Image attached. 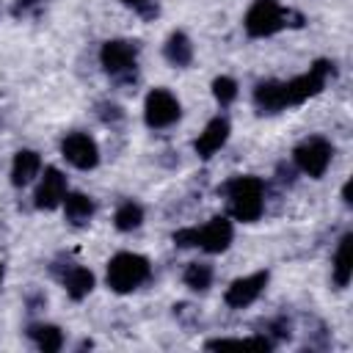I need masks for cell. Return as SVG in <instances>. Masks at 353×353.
Listing matches in <instances>:
<instances>
[{
	"label": "cell",
	"instance_id": "6da1fadb",
	"mask_svg": "<svg viewBox=\"0 0 353 353\" xmlns=\"http://www.w3.org/2000/svg\"><path fill=\"white\" fill-rule=\"evenodd\" d=\"M223 199H226V207H229V215L240 223H254L262 218L265 212V201H268V185L259 179V176H232L223 182L221 188Z\"/></svg>",
	"mask_w": 353,
	"mask_h": 353
},
{
	"label": "cell",
	"instance_id": "7a4b0ae2",
	"mask_svg": "<svg viewBox=\"0 0 353 353\" xmlns=\"http://www.w3.org/2000/svg\"><path fill=\"white\" fill-rule=\"evenodd\" d=\"M234 226L226 215H215L201 226H185L174 232V245L179 248H201L207 254H221L232 245Z\"/></svg>",
	"mask_w": 353,
	"mask_h": 353
},
{
	"label": "cell",
	"instance_id": "3957f363",
	"mask_svg": "<svg viewBox=\"0 0 353 353\" xmlns=\"http://www.w3.org/2000/svg\"><path fill=\"white\" fill-rule=\"evenodd\" d=\"M152 276V262L143 254L135 251H119L108 259V270H105V281L113 292L127 295L135 292L138 287H143Z\"/></svg>",
	"mask_w": 353,
	"mask_h": 353
},
{
	"label": "cell",
	"instance_id": "277c9868",
	"mask_svg": "<svg viewBox=\"0 0 353 353\" xmlns=\"http://www.w3.org/2000/svg\"><path fill=\"white\" fill-rule=\"evenodd\" d=\"M292 17H298V14L284 8L279 0H254L243 17V28L251 39H268V36H276L279 30L290 28Z\"/></svg>",
	"mask_w": 353,
	"mask_h": 353
},
{
	"label": "cell",
	"instance_id": "5b68a950",
	"mask_svg": "<svg viewBox=\"0 0 353 353\" xmlns=\"http://www.w3.org/2000/svg\"><path fill=\"white\" fill-rule=\"evenodd\" d=\"M138 52H141V47L132 39H108L99 50V63L110 80L130 83V80H135Z\"/></svg>",
	"mask_w": 353,
	"mask_h": 353
},
{
	"label": "cell",
	"instance_id": "8992f818",
	"mask_svg": "<svg viewBox=\"0 0 353 353\" xmlns=\"http://www.w3.org/2000/svg\"><path fill=\"white\" fill-rule=\"evenodd\" d=\"M331 160H334V143L323 135H309L292 149V165L309 179L325 176Z\"/></svg>",
	"mask_w": 353,
	"mask_h": 353
},
{
	"label": "cell",
	"instance_id": "52a82bcc",
	"mask_svg": "<svg viewBox=\"0 0 353 353\" xmlns=\"http://www.w3.org/2000/svg\"><path fill=\"white\" fill-rule=\"evenodd\" d=\"M182 119V105L168 88H152L143 99V121L149 130H168Z\"/></svg>",
	"mask_w": 353,
	"mask_h": 353
},
{
	"label": "cell",
	"instance_id": "ba28073f",
	"mask_svg": "<svg viewBox=\"0 0 353 353\" xmlns=\"http://www.w3.org/2000/svg\"><path fill=\"white\" fill-rule=\"evenodd\" d=\"M61 157L77 171H91L99 165V143L88 132L72 130L61 138Z\"/></svg>",
	"mask_w": 353,
	"mask_h": 353
},
{
	"label": "cell",
	"instance_id": "9c48e42d",
	"mask_svg": "<svg viewBox=\"0 0 353 353\" xmlns=\"http://www.w3.org/2000/svg\"><path fill=\"white\" fill-rule=\"evenodd\" d=\"M66 193H69V182H66L63 171L55 165H47L39 174V182L33 190V207L36 210H58L63 204Z\"/></svg>",
	"mask_w": 353,
	"mask_h": 353
},
{
	"label": "cell",
	"instance_id": "30bf717a",
	"mask_svg": "<svg viewBox=\"0 0 353 353\" xmlns=\"http://www.w3.org/2000/svg\"><path fill=\"white\" fill-rule=\"evenodd\" d=\"M268 279H270L268 270H256V273H248V276L234 279V281L226 287V292H223V303H226L229 309H245V306H251V303L265 292Z\"/></svg>",
	"mask_w": 353,
	"mask_h": 353
},
{
	"label": "cell",
	"instance_id": "8fae6325",
	"mask_svg": "<svg viewBox=\"0 0 353 353\" xmlns=\"http://www.w3.org/2000/svg\"><path fill=\"white\" fill-rule=\"evenodd\" d=\"M229 132H232V124L226 116H215L204 124V130L199 132V138L193 141V152L201 157V160H210L215 152H221L229 141Z\"/></svg>",
	"mask_w": 353,
	"mask_h": 353
},
{
	"label": "cell",
	"instance_id": "7c38bea8",
	"mask_svg": "<svg viewBox=\"0 0 353 353\" xmlns=\"http://www.w3.org/2000/svg\"><path fill=\"white\" fill-rule=\"evenodd\" d=\"M52 273L58 276V281L63 284V290H66V295H69L72 301H83V298H88V292L94 290V273H91L85 265L69 262V265H63V268H55Z\"/></svg>",
	"mask_w": 353,
	"mask_h": 353
},
{
	"label": "cell",
	"instance_id": "4fadbf2b",
	"mask_svg": "<svg viewBox=\"0 0 353 353\" xmlns=\"http://www.w3.org/2000/svg\"><path fill=\"white\" fill-rule=\"evenodd\" d=\"M41 168H44V165H41L39 152H33V149H19V152L14 154V160H11V185H14V188H28L30 182L39 179Z\"/></svg>",
	"mask_w": 353,
	"mask_h": 353
},
{
	"label": "cell",
	"instance_id": "5bb4252c",
	"mask_svg": "<svg viewBox=\"0 0 353 353\" xmlns=\"http://www.w3.org/2000/svg\"><path fill=\"white\" fill-rule=\"evenodd\" d=\"M61 210H63L66 223H72V226H88L91 218H94V212H97V204H94V199L88 193L69 190L66 199H63V204H61Z\"/></svg>",
	"mask_w": 353,
	"mask_h": 353
},
{
	"label": "cell",
	"instance_id": "9a60e30c",
	"mask_svg": "<svg viewBox=\"0 0 353 353\" xmlns=\"http://www.w3.org/2000/svg\"><path fill=\"white\" fill-rule=\"evenodd\" d=\"M350 245H353V234L345 232L336 243V251L331 256V281L345 290L350 284V276H353V256H350Z\"/></svg>",
	"mask_w": 353,
	"mask_h": 353
},
{
	"label": "cell",
	"instance_id": "2e32d148",
	"mask_svg": "<svg viewBox=\"0 0 353 353\" xmlns=\"http://www.w3.org/2000/svg\"><path fill=\"white\" fill-rule=\"evenodd\" d=\"M163 58H165L171 66H176V69L190 66V63H193V41L188 39V33L174 30V33L165 39V44H163Z\"/></svg>",
	"mask_w": 353,
	"mask_h": 353
},
{
	"label": "cell",
	"instance_id": "e0dca14e",
	"mask_svg": "<svg viewBox=\"0 0 353 353\" xmlns=\"http://www.w3.org/2000/svg\"><path fill=\"white\" fill-rule=\"evenodd\" d=\"M28 339L44 353H55V350L63 347V331L52 323H30L28 325Z\"/></svg>",
	"mask_w": 353,
	"mask_h": 353
},
{
	"label": "cell",
	"instance_id": "ac0fdd59",
	"mask_svg": "<svg viewBox=\"0 0 353 353\" xmlns=\"http://www.w3.org/2000/svg\"><path fill=\"white\" fill-rule=\"evenodd\" d=\"M212 279H215V270L210 262H190L182 270V281L193 292H207L212 287Z\"/></svg>",
	"mask_w": 353,
	"mask_h": 353
},
{
	"label": "cell",
	"instance_id": "d6986e66",
	"mask_svg": "<svg viewBox=\"0 0 353 353\" xmlns=\"http://www.w3.org/2000/svg\"><path fill=\"white\" fill-rule=\"evenodd\" d=\"M143 223V207L135 199H124L113 212V226L119 232H135Z\"/></svg>",
	"mask_w": 353,
	"mask_h": 353
},
{
	"label": "cell",
	"instance_id": "ffe728a7",
	"mask_svg": "<svg viewBox=\"0 0 353 353\" xmlns=\"http://www.w3.org/2000/svg\"><path fill=\"white\" fill-rule=\"evenodd\" d=\"M237 94H240V88H237V80H234V77L221 74V77L212 80V97H215V102H218L221 108H229V105L237 99Z\"/></svg>",
	"mask_w": 353,
	"mask_h": 353
},
{
	"label": "cell",
	"instance_id": "44dd1931",
	"mask_svg": "<svg viewBox=\"0 0 353 353\" xmlns=\"http://www.w3.org/2000/svg\"><path fill=\"white\" fill-rule=\"evenodd\" d=\"M99 121L108 124V127L121 124V121H124V110H121V105H116V102H102V105H99Z\"/></svg>",
	"mask_w": 353,
	"mask_h": 353
},
{
	"label": "cell",
	"instance_id": "7402d4cb",
	"mask_svg": "<svg viewBox=\"0 0 353 353\" xmlns=\"http://www.w3.org/2000/svg\"><path fill=\"white\" fill-rule=\"evenodd\" d=\"M124 6H130L132 11H138L143 19H152L157 14V3L154 0H121Z\"/></svg>",
	"mask_w": 353,
	"mask_h": 353
},
{
	"label": "cell",
	"instance_id": "603a6c76",
	"mask_svg": "<svg viewBox=\"0 0 353 353\" xmlns=\"http://www.w3.org/2000/svg\"><path fill=\"white\" fill-rule=\"evenodd\" d=\"M39 6V0H17L14 3V17H22V14H28L30 8H36Z\"/></svg>",
	"mask_w": 353,
	"mask_h": 353
},
{
	"label": "cell",
	"instance_id": "cb8c5ba5",
	"mask_svg": "<svg viewBox=\"0 0 353 353\" xmlns=\"http://www.w3.org/2000/svg\"><path fill=\"white\" fill-rule=\"evenodd\" d=\"M342 201H345V204H350V179L342 185Z\"/></svg>",
	"mask_w": 353,
	"mask_h": 353
},
{
	"label": "cell",
	"instance_id": "d4e9b609",
	"mask_svg": "<svg viewBox=\"0 0 353 353\" xmlns=\"http://www.w3.org/2000/svg\"><path fill=\"white\" fill-rule=\"evenodd\" d=\"M3 279H6V265L0 262V290H3Z\"/></svg>",
	"mask_w": 353,
	"mask_h": 353
}]
</instances>
